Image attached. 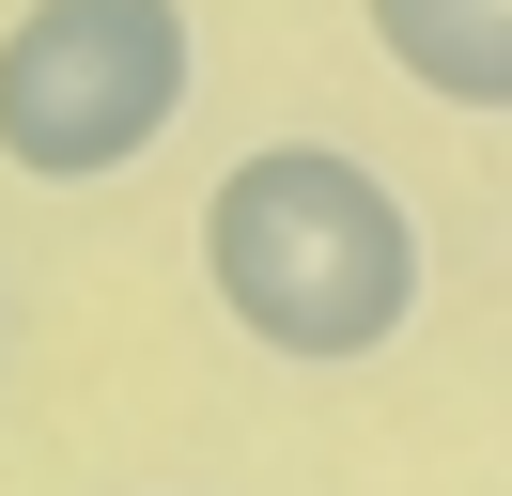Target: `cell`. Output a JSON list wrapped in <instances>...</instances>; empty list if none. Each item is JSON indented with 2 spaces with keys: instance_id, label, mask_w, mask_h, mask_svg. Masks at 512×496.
<instances>
[{
  "instance_id": "6da1fadb",
  "label": "cell",
  "mask_w": 512,
  "mask_h": 496,
  "mask_svg": "<svg viewBox=\"0 0 512 496\" xmlns=\"http://www.w3.org/2000/svg\"><path fill=\"white\" fill-rule=\"evenodd\" d=\"M202 279H218V310L264 341V357L357 372V357H388V341L419 326L435 248H419V202L373 171V155L264 140V155H233L218 202H202Z\"/></svg>"
},
{
  "instance_id": "7a4b0ae2",
  "label": "cell",
  "mask_w": 512,
  "mask_h": 496,
  "mask_svg": "<svg viewBox=\"0 0 512 496\" xmlns=\"http://www.w3.org/2000/svg\"><path fill=\"white\" fill-rule=\"evenodd\" d=\"M187 93H202L187 0H32L0 31V171L109 186L187 124Z\"/></svg>"
},
{
  "instance_id": "3957f363",
  "label": "cell",
  "mask_w": 512,
  "mask_h": 496,
  "mask_svg": "<svg viewBox=\"0 0 512 496\" xmlns=\"http://www.w3.org/2000/svg\"><path fill=\"white\" fill-rule=\"evenodd\" d=\"M357 16H373V47L404 62L435 109H466V124L512 109V0H357Z\"/></svg>"
}]
</instances>
